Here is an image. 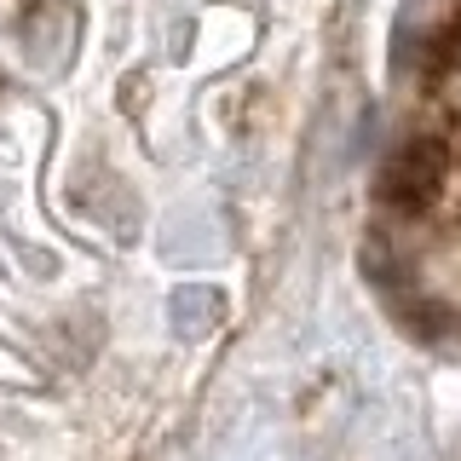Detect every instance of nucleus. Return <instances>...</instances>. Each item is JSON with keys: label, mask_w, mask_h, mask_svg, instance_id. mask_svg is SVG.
Listing matches in <instances>:
<instances>
[{"label": "nucleus", "mask_w": 461, "mask_h": 461, "mask_svg": "<svg viewBox=\"0 0 461 461\" xmlns=\"http://www.w3.org/2000/svg\"><path fill=\"white\" fill-rule=\"evenodd\" d=\"M444 173H450V150H444V139H410L393 162H386L381 196L398 202V208H421L427 196L444 191Z\"/></svg>", "instance_id": "obj_1"}, {"label": "nucleus", "mask_w": 461, "mask_h": 461, "mask_svg": "<svg viewBox=\"0 0 461 461\" xmlns=\"http://www.w3.org/2000/svg\"><path fill=\"white\" fill-rule=\"evenodd\" d=\"M220 317H225L220 288H196L191 283V288H173V294H167V323H173V335H185V340L213 335Z\"/></svg>", "instance_id": "obj_2"}]
</instances>
